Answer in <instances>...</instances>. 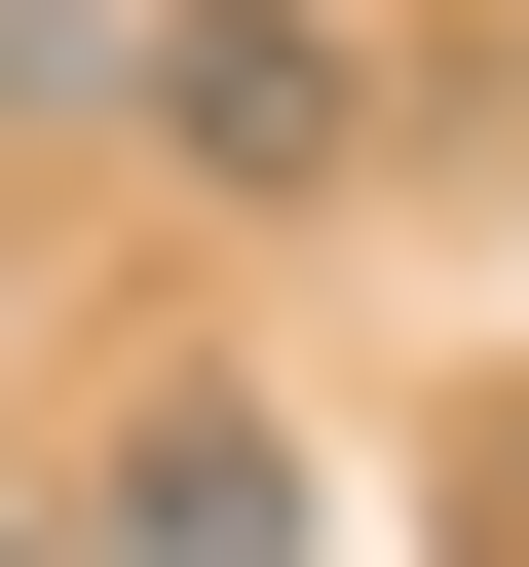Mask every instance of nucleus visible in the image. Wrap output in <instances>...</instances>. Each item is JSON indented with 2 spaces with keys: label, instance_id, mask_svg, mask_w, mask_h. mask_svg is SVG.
Masks as SVG:
<instances>
[{
  "label": "nucleus",
  "instance_id": "obj_1",
  "mask_svg": "<svg viewBox=\"0 0 529 567\" xmlns=\"http://www.w3.org/2000/svg\"><path fill=\"white\" fill-rule=\"evenodd\" d=\"M114 114H189L227 189H341V152H378V76L303 39V0H152V39H114Z\"/></svg>",
  "mask_w": 529,
  "mask_h": 567
},
{
  "label": "nucleus",
  "instance_id": "obj_2",
  "mask_svg": "<svg viewBox=\"0 0 529 567\" xmlns=\"http://www.w3.org/2000/svg\"><path fill=\"white\" fill-rule=\"evenodd\" d=\"M114 567H303V454H264V416H152L114 454Z\"/></svg>",
  "mask_w": 529,
  "mask_h": 567
}]
</instances>
